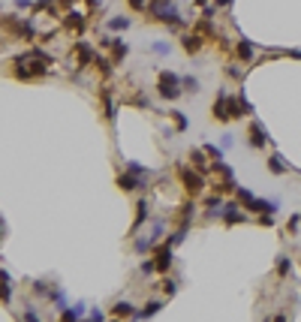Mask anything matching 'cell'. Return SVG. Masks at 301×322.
<instances>
[{
  "label": "cell",
  "instance_id": "6da1fadb",
  "mask_svg": "<svg viewBox=\"0 0 301 322\" xmlns=\"http://www.w3.org/2000/svg\"><path fill=\"white\" fill-rule=\"evenodd\" d=\"M178 178H181V184H184V190H187V196H202L205 193V172H199V169H193V166H184L181 172H178Z\"/></svg>",
  "mask_w": 301,
  "mask_h": 322
},
{
  "label": "cell",
  "instance_id": "7a4b0ae2",
  "mask_svg": "<svg viewBox=\"0 0 301 322\" xmlns=\"http://www.w3.org/2000/svg\"><path fill=\"white\" fill-rule=\"evenodd\" d=\"M157 93H160L163 99H178V96L184 93V88H181V76L172 73V69H163L160 79H157Z\"/></svg>",
  "mask_w": 301,
  "mask_h": 322
},
{
  "label": "cell",
  "instance_id": "3957f363",
  "mask_svg": "<svg viewBox=\"0 0 301 322\" xmlns=\"http://www.w3.org/2000/svg\"><path fill=\"white\" fill-rule=\"evenodd\" d=\"M118 187L124 190V193H136V190H148L150 184H148V175H139V172H121L118 175Z\"/></svg>",
  "mask_w": 301,
  "mask_h": 322
},
{
  "label": "cell",
  "instance_id": "277c9868",
  "mask_svg": "<svg viewBox=\"0 0 301 322\" xmlns=\"http://www.w3.org/2000/svg\"><path fill=\"white\" fill-rule=\"evenodd\" d=\"M72 51H75V60H79V69L94 66V54H97V46H94V43L79 40V43H72Z\"/></svg>",
  "mask_w": 301,
  "mask_h": 322
},
{
  "label": "cell",
  "instance_id": "5b68a950",
  "mask_svg": "<svg viewBox=\"0 0 301 322\" xmlns=\"http://www.w3.org/2000/svg\"><path fill=\"white\" fill-rule=\"evenodd\" d=\"M60 27H66V30H75V33H82V30L88 27V18H85L79 9H66V12L60 15Z\"/></svg>",
  "mask_w": 301,
  "mask_h": 322
},
{
  "label": "cell",
  "instance_id": "8992f818",
  "mask_svg": "<svg viewBox=\"0 0 301 322\" xmlns=\"http://www.w3.org/2000/svg\"><path fill=\"white\" fill-rule=\"evenodd\" d=\"M211 115H214L220 124L229 121V93H226V91H217V99H214V105H211Z\"/></svg>",
  "mask_w": 301,
  "mask_h": 322
},
{
  "label": "cell",
  "instance_id": "52a82bcc",
  "mask_svg": "<svg viewBox=\"0 0 301 322\" xmlns=\"http://www.w3.org/2000/svg\"><path fill=\"white\" fill-rule=\"evenodd\" d=\"M154 259H157V271H160V274H169V268H172V244H169V241H163V244L157 247Z\"/></svg>",
  "mask_w": 301,
  "mask_h": 322
},
{
  "label": "cell",
  "instance_id": "ba28073f",
  "mask_svg": "<svg viewBox=\"0 0 301 322\" xmlns=\"http://www.w3.org/2000/svg\"><path fill=\"white\" fill-rule=\"evenodd\" d=\"M181 46H184V51L187 54H196V51H202V46H205V37L199 30H193V33H184L181 37Z\"/></svg>",
  "mask_w": 301,
  "mask_h": 322
},
{
  "label": "cell",
  "instance_id": "9c48e42d",
  "mask_svg": "<svg viewBox=\"0 0 301 322\" xmlns=\"http://www.w3.org/2000/svg\"><path fill=\"white\" fill-rule=\"evenodd\" d=\"M220 217H223V223H226V226H235V223H241V220H244V211H241L235 202H229V205H223Z\"/></svg>",
  "mask_w": 301,
  "mask_h": 322
},
{
  "label": "cell",
  "instance_id": "30bf717a",
  "mask_svg": "<svg viewBox=\"0 0 301 322\" xmlns=\"http://www.w3.org/2000/svg\"><path fill=\"white\" fill-rule=\"evenodd\" d=\"M265 141H268L265 127H262L259 121H253V124H250V145H253V148H265Z\"/></svg>",
  "mask_w": 301,
  "mask_h": 322
},
{
  "label": "cell",
  "instance_id": "8fae6325",
  "mask_svg": "<svg viewBox=\"0 0 301 322\" xmlns=\"http://www.w3.org/2000/svg\"><path fill=\"white\" fill-rule=\"evenodd\" d=\"M150 217V202L148 199H139L136 202V220H133V232H139L142 229V223Z\"/></svg>",
  "mask_w": 301,
  "mask_h": 322
},
{
  "label": "cell",
  "instance_id": "7c38bea8",
  "mask_svg": "<svg viewBox=\"0 0 301 322\" xmlns=\"http://www.w3.org/2000/svg\"><path fill=\"white\" fill-rule=\"evenodd\" d=\"M160 310H163V301H160V298H150L145 307H139V310H136V316H133V319H150V316H157Z\"/></svg>",
  "mask_w": 301,
  "mask_h": 322
},
{
  "label": "cell",
  "instance_id": "4fadbf2b",
  "mask_svg": "<svg viewBox=\"0 0 301 322\" xmlns=\"http://www.w3.org/2000/svg\"><path fill=\"white\" fill-rule=\"evenodd\" d=\"M208 160H211V157H208L205 148H193V151H190V166H193V169L208 172Z\"/></svg>",
  "mask_w": 301,
  "mask_h": 322
},
{
  "label": "cell",
  "instance_id": "5bb4252c",
  "mask_svg": "<svg viewBox=\"0 0 301 322\" xmlns=\"http://www.w3.org/2000/svg\"><path fill=\"white\" fill-rule=\"evenodd\" d=\"M108 316H115V319H133L136 316V307L130 301H115V307H111Z\"/></svg>",
  "mask_w": 301,
  "mask_h": 322
},
{
  "label": "cell",
  "instance_id": "9a60e30c",
  "mask_svg": "<svg viewBox=\"0 0 301 322\" xmlns=\"http://www.w3.org/2000/svg\"><path fill=\"white\" fill-rule=\"evenodd\" d=\"M100 96H102V112H105V121H115V118H118V105H115V99H111V91L105 88Z\"/></svg>",
  "mask_w": 301,
  "mask_h": 322
},
{
  "label": "cell",
  "instance_id": "2e32d148",
  "mask_svg": "<svg viewBox=\"0 0 301 322\" xmlns=\"http://www.w3.org/2000/svg\"><path fill=\"white\" fill-rule=\"evenodd\" d=\"M127 54H130V46H127L121 37H115V40H111V60H115V63H121Z\"/></svg>",
  "mask_w": 301,
  "mask_h": 322
},
{
  "label": "cell",
  "instance_id": "e0dca14e",
  "mask_svg": "<svg viewBox=\"0 0 301 322\" xmlns=\"http://www.w3.org/2000/svg\"><path fill=\"white\" fill-rule=\"evenodd\" d=\"M0 301L3 304H9L12 301V286H9V274L0 268Z\"/></svg>",
  "mask_w": 301,
  "mask_h": 322
},
{
  "label": "cell",
  "instance_id": "ac0fdd59",
  "mask_svg": "<svg viewBox=\"0 0 301 322\" xmlns=\"http://www.w3.org/2000/svg\"><path fill=\"white\" fill-rule=\"evenodd\" d=\"M82 316H85V304H82V301H79V304H72V307H63V310H60V319H63V322H69V319L75 322V319H82Z\"/></svg>",
  "mask_w": 301,
  "mask_h": 322
},
{
  "label": "cell",
  "instance_id": "d6986e66",
  "mask_svg": "<svg viewBox=\"0 0 301 322\" xmlns=\"http://www.w3.org/2000/svg\"><path fill=\"white\" fill-rule=\"evenodd\" d=\"M94 66L100 69V76H111V66H115V60H111V57H102V54H94Z\"/></svg>",
  "mask_w": 301,
  "mask_h": 322
},
{
  "label": "cell",
  "instance_id": "ffe728a7",
  "mask_svg": "<svg viewBox=\"0 0 301 322\" xmlns=\"http://www.w3.org/2000/svg\"><path fill=\"white\" fill-rule=\"evenodd\" d=\"M235 51H238V57H241V60H253V46H250V40H238Z\"/></svg>",
  "mask_w": 301,
  "mask_h": 322
},
{
  "label": "cell",
  "instance_id": "44dd1931",
  "mask_svg": "<svg viewBox=\"0 0 301 322\" xmlns=\"http://www.w3.org/2000/svg\"><path fill=\"white\" fill-rule=\"evenodd\" d=\"M181 88L187 93H199V79L196 76H181Z\"/></svg>",
  "mask_w": 301,
  "mask_h": 322
},
{
  "label": "cell",
  "instance_id": "7402d4cb",
  "mask_svg": "<svg viewBox=\"0 0 301 322\" xmlns=\"http://www.w3.org/2000/svg\"><path fill=\"white\" fill-rule=\"evenodd\" d=\"M133 21L127 15H115V18H108V30H127Z\"/></svg>",
  "mask_w": 301,
  "mask_h": 322
},
{
  "label": "cell",
  "instance_id": "603a6c76",
  "mask_svg": "<svg viewBox=\"0 0 301 322\" xmlns=\"http://www.w3.org/2000/svg\"><path fill=\"white\" fill-rule=\"evenodd\" d=\"M169 115H172V121H175V130H178V133H184V130H187V115H184V112H178V109H175V112H169Z\"/></svg>",
  "mask_w": 301,
  "mask_h": 322
},
{
  "label": "cell",
  "instance_id": "cb8c5ba5",
  "mask_svg": "<svg viewBox=\"0 0 301 322\" xmlns=\"http://www.w3.org/2000/svg\"><path fill=\"white\" fill-rule=\"evenodd\" d=\"M178 292V280H172V277H163V295L166 298H172Z\"/></svg>",
  "mask_w": 301,
  "mask_h": 322
},
{
  "label": "cell",
  "instance_id": "d4e9b609",
  "mask_svg": "<svg viewBox=\"0 0 301 322\" xmlns=\"http://www.w3.org/2000/svg\"><path fill=\"white\" fill-rule=\"evenodd\" d=\"M154 244H157L154 238H139L136 241V253H148V250H154Z\"/></svg>",
  "mask_w": 301,
  "mask_h": 322
},
{
  "label": "cell",
  "instance_id": "484cf974",
  "mask_svg": "<svg viewBox=\"0 0 301 322\" xmlns=\"http://www.w3.org/2000/svg\"><path fill=\"white\" fill-rule=\"evenodd\" d=\"M268 169H271V172H274V175H283V172H286V163H283V160H280V157H277V154H274V157H271V160H268Z\"/></svg>",
  "mask_w": 301,
  "mask_h": 322
},
{
  "label": "cell",
  "instance_id": "4316f807",
  "mask_svg": "<svg viewBox=\"0 0 301 322\" xmlns=\"http://www.w3.org/2000/svg\"><path fill=\"white\" fill-rule=\"evenodd\" d=\"M33 9H36V12H46V9H49V12H57L54 0H36V3H33Z\"/></svg>",
  "mask_w": 301,
  "mask_h": 322
},
{
  "label": "cell",
  "instance_id": "83f0119b",
  "mask_svg": "<svg viewBox=\"0 0 301 322\" xmlns=\"http://www.w3.org/2000/svg\"><path fill=\"white\" fill-rule=\"evenodd\" d=\"M139 271H142V274H154V271H157V259H145V262L139 265Z\"/></svg>",
  "mask_w": 301,
  "mask_h": 322
},
{
  "label": "cell",
  "instance_id": "f1b7e54d",
  "mask_svg": "<svg viewBox=\"0 0 301 322\" xmlns=\"http://www.w3.org/2000/svg\"><path fill=\"white\" fill-rule=\"evenodd\" d=\"M205 151H208V157H211V163H217V160H223V151H220L217 145H205Z\"/></svg>",
  "mask_w": 301,
  "mask_h": 322
},
{
  "label": "cell",
  "instance_id": "f546056e",
  "mask_svg": "<svg viewBox=\"0 0 301 322\" xmlns=\"http://www.w3.org/2000/svg\"><path fill=\"white\" fill-rule=\"evenodd\" d=\"M169 48H172L169 43H154V46H150V51H154V54H160V57H163V54H169Z\"/></svg>",
  "mask_w": 301,
  "mask_h": 322
},
{
  "label": "cell",
  "instance_id": "4dcf8cb0",
  "mask_svg": "<svg viewBox=\"0 0 301 322\" xmlns=\"http://www.w3.org/2000/svg\"><path fill=\"white\" fill-rule=\"evenodd\" d=\"M127 3H130L133 12H145L148 9V0H127Z\"/></svg>",
  "mask_w": 301,
  "mask_h": 322
},
{
  "label": "cell",
  "instance_id": "1f68e13d",
  "mask_svg": "<svg viewBox=\"0 0 301 322\" xmlns=\"http://www.w3.org/2000/svg\"><path fill=\"white\" fill-rule=\"evenodd\" d=\"M133 105L136 109H150V99L148 96H133Z\"/></svg>",
  "mask_w": 301,
  "mask_h": 322
},
{
  "label": "cell",
  "instance_id": "d6a6232c",
  "mask_svg": "<svg viewBox=\"0 0 301 322\" xmlns=\"http://www.w3.org/2000/svg\"><path fill=\"white\" fill-rule=\"evenodd\" d=\"M277 271H280L283 277L289 274V259H286V256H280V265H277Z\"/></svg>",
  "mask_w": 301,
  "mask_h": 322
},
{
  "label": "cell",
  "instance_id": "836d02e7",
  "mask_svg": "<svg viewBox=\"0 0 301 322\" xmlns=\"http://www.w3.org/2000/svg\"><path fill=\"white\" fill-rule=\"evenodd\" d=\"M33 0H15V9H30Z\"/></svg>",
  "mask_w": 301,
  "mask_h": 322
},
{
  "label": "cell",
  "instance_id": "e575fe53",
  "mask_svg": "<svg viewBox=\"0 0 301 322\" xmlns=\"http://www.w3.org/2000/svg\"><path fill=\"white\" fill-rule=\"evenodd\" d=\"M226 73H229L232 79H241V69H238V66H226Z\"/></svg>",
  "mask_w": 301,
  "mask_h": 322
},
{
  "label": "cell",
  "instance_id": "d590c367",
  "mask_svg": "<svg viewBox=\"0 0 301 322\" xmlns=\"http://www.w3.org/2000/svg\"><path fill=\"white\" fill-rule=\"evenodd\" d=\"M88 319H105V313H102V310H97V307H94V310H91V313H88Z\"/></svg>",
  "mask_w": 301,
  "mask_h": 322
},
{
  "label": "cell",
  "instance_id": "8d00e7d4",
  "mask_svg": "<svg viewBox=\"0 0 301 322\" xmlns=\"http://www.w3.org/2000/svg\"><path fill=\"white\" fill-rule=\"evenodd\" d=\"M232 141H235V136L226 133V136H223V148H232Z\"/></svg>",
  "mask_w": 301,
  "mask_h": 322
},
{
  "label": "cell",
  "instance_id": "74e56055",
  "mask_svg": "<svg viewBox=\"0 0 301 322\" xmlns=\"http://www.w3.org/2000/svg\"><path fill=\"white\" fill-rule=\"evenodd\" d=\"M57 3H60L63 9H72V3H75V0H57Z\"/></svg>",
  "mask_w": 301,
  "mask_h": 322
},
{
  "label": "cell",
  "instance_id": "f35d334b",
  "mask_svg": "<svg viewBox=\"0 0 301 322\" xmlns=\"http://www.w3.org/2000/svg\"><path fill=\"white\" fill-rule=\"evenodd\" d=\"M85 3H88L91 9H97V6H100V0H85Z\"/></svg>",
  "mask_w": 301,
  "mask_h": 322
},
{
  "label": "cell",
  "instance_id": "ab89813d",
  "mask_svg": "<svg viewBox=\"0 0 301 322\" xmlns=\"http://www.w3.org/2000/svg\"><path fill=\"white\" fill-rule=\"evenodd\" d=\"M0 232H3V229H0Z\"/></svg>",
  "mask_w": 301,
  "mask_h": 322
}]
</instances>
